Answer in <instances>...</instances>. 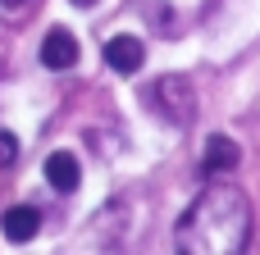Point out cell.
<instances>
[{"mask_svg":"<svg viewBox=\"0 0 260 255\" xmlns=\"http://www.w3.org/2000/svg\"><path fill=\"white\" fill-rule=\"evenodd\" d=\"M73 5H82V9H91V5H96V0H73Z\"/></svg>","mask_w":260,"mask_h":255,"instance_id":"9","label":"cell"},{"mask_svg":"<svg viewBox=\"0 0 260 255\" xmlns=\"http://www.w3.org/2000/svg\"><path fill=\"white\" fill-rule=\"evenodd\" d=\"M142 59H146V46H142L137 37H128V32H123V37H110V41H105V64H110L114 73H123V78H128V73H137V68H142Z\"/></svg>","mask_w":260,"mask_h":255,"instance_id":"4","label":"cell"},{"mask_svg":"<svg viewBox=\"0 0 260 255\" xmlns=\"http://www.w3.org/2000/svg\"><path fill=\"white\" fill-rule=\"evenodd\" d=\"M238 160H242L238 141H229L224 132L206 137V160H201V169H206V173H224V169H238Z\"/></svg>","mask_w":260,"mask_h":255,"instance_id":"5","label":"cell"},{"mask_svg":"<svg viewBox=\"0 0 260 255\" xmlns=\"http://www.w3.org/2000/svg\"><path fill=\"white\" fill-rule=\"evenodd\" d=\"M18 160V137L14 132H0V169H9Z\"/></svg>","mask_w":260,"mask_h":255,"instance_id":"8","label":"cell"},{"mask_svg":"<svg viewBox=\"0 0 260 255\" xmlns=\"http://www.w3.org/2000/svg\"><path fill=\"white\" fill-rule=\"evenodd\" d=\"M151 100H155V110H165L174 123H187V119H192V87H187V78H160V82L151 87Z\"/></svg>","mask_w":260,"mask_h":255,"instance_id":"2","label":"cell"},{"mask_svg":"<svg viewBox=\"0 0 260 255\" xmlns=\"http://www.w3.org/2000/svg\"><path fill=\"white\" fill-rule=\"evenodd\" d=\"M0 5H9V9H18V5H23V0H0Z\"/></svg>","mask_w":260,"mask_h":255,"instance_id":"10","label":"cell"},{"mask_svg":"<svg viewBox=\"0 0 260 255\" xmlns=\"http://www.w3.org/2000/svg\"><path fill=\"white\" fill-rule=\"evenodd\" d=\"M41 64L55 68V73L73 68V64H78V37H73L69 27H50L46 41H41Z\"/></svg>","mask_w":260,"mask_h":255,"instance_id":"3","label":"cell"},{"mask_svg":"<svg viewBox=\"0 0 260 255\" xmlns=\"http://www.w3.org/2000/svg\"><path fill=\"white\" fill-rule=\"evenodd\" d=\"M247 237H251V205L233 187L201 192L174 228L183 255H238L247 251Z\"/></svg>","mask_w":260,"mask_h":255,"instance_id":"1","label":"cell"},{"mask_svg":"<svg viewBox=\"0 0 260 255\" xmlns=\"http://www.w3.org/2000/svg\"><path fill=\"white\" fill-rule=\"evenodd\" d=\"M0 228H5V237H9V242H32V237H37V228H41V214H37L32 205H14V210H5Z\"/></svg>","mask_w":260,"mask_h":255,"instance_id":"7","label":"cell"},{"mask_svg":"<svg viewBox=\"0 0 260 255\" xmlns=\"http://www.w3.org/2000/svg\"><path fill=\"white\" fill-rule=\"evenodd\" d=\"M46 183H50L55 192H78V183H82L78 160H73L69 151H55V155L46 160Z\"/></svg>","mask_w":260,"mask_h":255,"instance_id":"6","label":"cell"}]
</instances>
